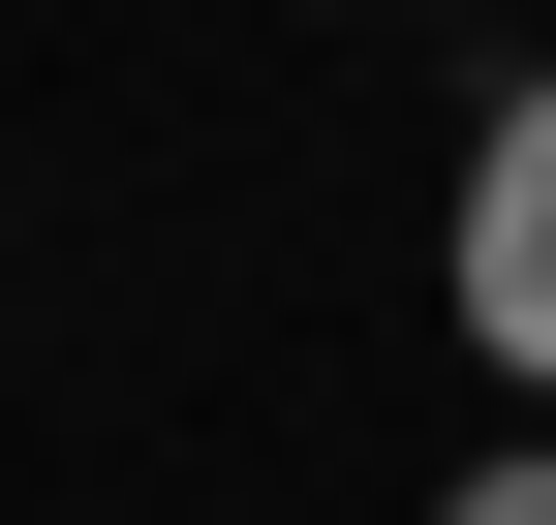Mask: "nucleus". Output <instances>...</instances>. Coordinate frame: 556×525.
<instances>
[{
    "label": "nucleus",
    "instance_id": "nucleus-2",
    "mask_svg": "<svg viewBox=\"0 0 556 525\" xmlns=\"http://www.w3.org/2000/svg\"><path fill=\"white\" fill-rule=\"evenodd\" d=\"M433 525H556V464H464V495H433Z\"/></svg>",
    "mask_w": 556,
    "mask_h": 525
},
{
    "label": "nucleus",
    "instance_id": "nucleus-1",
    "mask_svg": "<svg viewBox=\"0 0 556 525\" xmlns=\"http://www.w3.org/2000/svg\"><path fill=\"white\" fill-rule=\"evenodd\" d=\"M433 309H464V371L495 402H556V62L495 124H464V217H433Z\"/></svg>",
    "mask_w": 556,
    "mask_h": 525
}]
</instances>
